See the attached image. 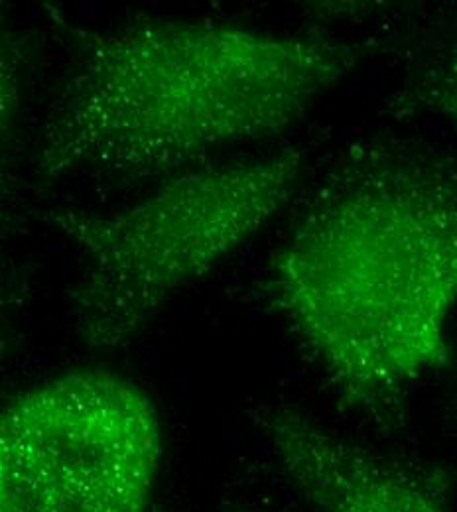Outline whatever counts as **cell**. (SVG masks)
I'll list each match as a JSON object with an SVG mask.
<instances>
[{
    "label": "cell",
    "instance_id": "cell-7",
    "mask_svg": "<svg viewBox=\"0 0 457 512\" xmlns=\"http://www.w3.org/2000/svg\"><path fill=\"white\" fill-rule=\"evenodd\" d=\"M20 286L16 282V276H12L6 262L0 258V367L6 359L8 345H10V325L12 314L18 306V294Z\"/></svg>",
    "mask_w": 457,
    "mask_h": 512
},
{
    "label": "cell",
    "instance_id": "cell-2",
    "mask_svg": "<svg viewBox=\"0 0 457 512\" xmlns=\"http://www.w3.org/2000/svg\"><path fill=\"white\" fill-rule=\"evenodd\" d=\"M73 62L40 134L44 180H164L302 121L371 54L369 42L213 20L67 28Z\"/></svg>",
    "mask_w": 457,
    "mask_h": 512
},
{
    "label": "cell",
    "instance_id": "cell-5",
    "mask_svg": "<svg viewBox=\"0 0 457 512\" xmlns=\"http://www.w3.org/2000/svg\"><path fill=\"white\" fill-rule=\"evenodd\" d=\"M257 420L288 481L320 512H450L438 471L349 442L294 406H268Z\"/></svg>",
    "mask_w": 457,
    "mask_h": 512
},
{
    "label": "cell",
    "instance_id": "cell-3",
    "mask_svg": "<svg viewBox=\"0 0 457 512\" xmlns=\"http://www.w3.org/2000/svg\"><path fill=\"white\" fill-rule=\"evenodd\" d=\"M298 148L205 164L168 176L109 213L48 211L81 262L71 292L79 341L99 353L125 345L186 286L247 245L298 192Z\"/></svg>",
    "mask_w": 457,
    "mask_h": 512
},
{
    "label": "cell",
    "instance_id": "cell-4",
    "mask_svg": "<svg viewBox=\"0 0 457 512\" xmlns=\"http://www.w3.org/2000/svg\"><path fill=\"white\" fill-rule=\"evenodd\" d=\"M164 438L152 398L69 371L0 406V512H150Z\"/></svg>",
    "mask_w": 457,
    "mask_h": 512
},
{
    "label": "cell",
    "instance_id": "cell-1",
    "mask_svg": "<svg viewBox=\"0 0 457 512\" xmlns=\"http://www.w3.org/2000/svg\"><path fill=\"white\" fill-rule=\"evenodd\" d=\"M457 290L454 162L412 144H357L270 260L268 294L343 408L394 428L450 363Z\"/></svg>",
    "mask_w": 457,
    "mask_h": 512
},
{
    "label": "cell",
    "instance_id": "cell-6",
    "mask_svg": "<svg viewBox=\"0 0 457 512\" xmlns=\"http://www.w3.org/2000/svg\"><path fill=\"white\" fill-rule=\"evenodd\" d=\"M24 40L0 10V229L14 195L12 148L24 91Z\"/></svg>",
    "mask_w": 457,
    "mask_h": 512
}]
</instances>
